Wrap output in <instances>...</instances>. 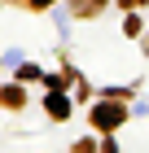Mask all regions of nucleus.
<instances>
[{"mask_svg": "<svg viewBox=\"0 0 149 153\" xmlns=\"http://www.w3.org/2000/svg\"><path fill=\"white\" fill-rule=\"evenodd\" d=\"M48 109H53L57 118H66V109H70V105H66V96H48Z\"/></svg>", "mask_w": 149, "mask_h": 153, "instance_id": "2", "label": "nucleus"}, {"mask_svg": "<svg viewBox=\"0 0 149 153\" xmlns=\"http://www.w3.org/2000/svg\"><path fill=\"white\" fill-rule=\"evenodd\" d=\"M97 118H101L105 127H114L118 118H123V109H114V105H101V109H97Z\"/></svg>", "mask_w": 149, "mask_h": 153, "instance_id": "1", "label": "nucleus"}]
</instances>
